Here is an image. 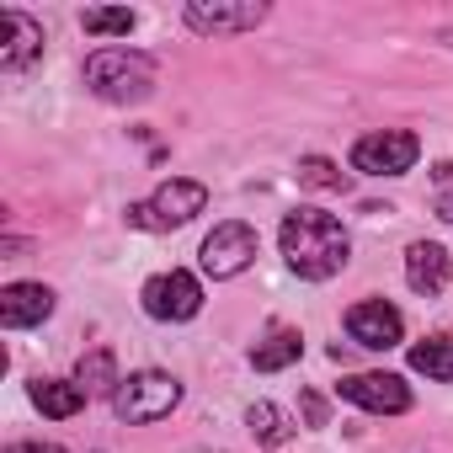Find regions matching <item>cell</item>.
Instances as JSON below:
<instances>
[{"label": "cell", "mask_w": 453, "mask_h": 453, "mask_svg": "<svg viewBox=\"0 0 453 453\" xmlns=\"http://www.w3.org/2000/svg\"><path fill=\"white\" fill-rule=\"evenodd\" d=\"M246 426H251L257 442H267V448H283V442L294 437V421H288L278 405H267V400H257V405L246 411Z\"/></svg>", "instance_id": "cell-18"}, {"label": "cell", "mask_w": 453, "mask_h": 453, "mask_svg": "<svg viewBox=\"0 0 453 453\" xmlns=\"http://www.w3.org/2000/svg\"><path fill=\"white\" fill-rule=\"evenodd\" d=\"M203 208H208V187L176 176V181H165L155 197L134 203V208H128V224H139V230H155V235H160V230H176V224L197 219Z\"/></svg>", "instance_id": "cell-3"}, {"label": "cell", "mask_w": 453, "mask_h": 453, "mask_svg": "<svg viewBox=\"0 0 453 453\" xmlns=\"http://www.w3.org/2000/svg\"><path fill=\"white\" fill-rule=\"evenodd\" d=\"M278 246H283V262L310 283L336 278L347 267V257H352V241L342 230V219L326 213V208H294L283 219V230H278Z\"/></svg>", "instance_id": "cell-1"}, {"label": "cell", "mask_w": 453, "mask_h": 453, "mask_svg": "<svg viewBox=\"0 0 453 453\" xmlns=\"http://www.w3.org/2000/svg\"><path fill=\"white\" fill-rule=\"evenodd\" d=\"M176 400H181V384H176L171 373H160V368H144V373H128V379L118 384L112 411H118L123 421L144 426V421L171 416V411H176Z\"/></svg>", "instance_id": "cell-4"}, {"label": "cell", "mask_w": 453, "mask_h": 453, "mask_svg": "<svg viewBox=\"0 0 453 453\" xmlns=\"http://www.w3.org/2000/svg\"><path fill=\"white\" fill-rule=\"evenodd\" d=\"M421 155V139L405 134V128H384V134H363L352 144V165L368 171V176H405Z\"/></svg>", "instance_id": "cell-6"}, {"label": "cell", "mask_w": 453, "mask_h": 453, "mask_svg": "<svg viewBox=\"0 0 453 453\" xmlns=\"http://www.w3.org/2000/svg\"><path fill=\"white\" fill-rule=\"evenodd\" d=\"M411 368L437 379V384H453V336H426L411 347Z\"/></svg>", "instance_id": "cell-16"}, {"label": "cell", "mask_w": 453, "mask_h": 453, "mask_svg": "<svg viewBox=\"0 0 453 453\" xmlns=\"http://www.w3.org/2000/svg\"><path fill=\"white\" fill-rule=\"evenodd\" d=\"M75 384L86 389V395H118V363H112V352L107 347H96V352H86L81 357V368H75Z\"/></svg>", "instance_id": "cell-17"}, {"label": "cell", "mask_w": 453, "mask_h": 453, "mask_svg": "<svg viewBox=\"0 0 453 453\" xmlns=\"http://www.w3.org/2000/svg\"><path fill=\"white\" fill-rule=\"evenodd\" d=\"M299 181H304V187H315V192H336L347 176H342L326 155H310V160H299Z\"/></svg>", "instance_id": "cell-20"}, {"label": "cell", "mask_w": 453, "mask_h": 453, "mask_svg": "<svg viewBox=\"0 0 453 453\" xmlns=\"http://www.w3.org/2000/svg\"><path fill=\"white\" fill-rule=\"evenodd\" d=\"M347 331H352L357 347H368V352H389V347H400L405 320H400L395 304H384V299H363V304L347 310Z\"/></svg>", "instance_id": "cell-9"}, {"label": "cell", "mask_w": 453, "mask_h": 453, "mask_svg": "<svg viewBox=\"0 0 453 453\" xmlns=\"http://www.w3.org/2000/svg\"><path fill=\"white\" fill-rule=\"evenodd\" d=\"M187 22L197 27V33H251L257 22H267V6H251V0H246V6H219V0H213V6H208V0H192V6H187Z\"/></svg>", "instance_id": "cell-11"}, {"label": "cell", "mask_w": 453, "mask_h": 453, "mask_svg": "<svg viewBox=\"0 0 453 453\" xmlns=\"http://www.w3.org/2000/svg\"><path fill=\"white\" fill-rule=\"evenodd\" d=\"M86 86L102 102H144L155 91V65L134 49H102L86 59Z\"/></svg>", "instance_id": "cell-2"}, {"label": "cell", "mask_w": 453, "mask_h": 453, "mask_svg": "<svg viewBox=\"0 0 453 453\" xmlns=\"http://www.w3.org/2000/svg\"><path fill=\"white\" fill-rule=\"evenodd\" d=\"M139 299H144V315H155V320H192L203 310V288L192 273H160L144 283Z\"/></svg>", "instance_id": "cell-7"}, {"label": "cell", "mask_w": 453, "mask_h": 453, "mask_svg": "<svg viewBox=\"0 0 453 453\" xmlns=\"http://www.w3.org/2000/svg\"><path fill=\"white\" fill-rule=\"evenodd\" d=\"M49 315H54V288H43V283H12L6 294H0V320H6L12 331L43 326Z\"/></svg>", "instance_id": "cell-12"}, {"label": "cell", "mask_w": 453, "mask_h": 453, "mask_svg": "<svg viewBox=\"0 0 453 453\" xmlns=\"http://www.w3.org/2000/svg\"><path fill=\"white\" fill-rule=\"evenodd\" d=\"M134 22H139L134 12H107V6H96V12H86V17H81V27H86L91 38H118V33L128 38V33H134Z\"/></svg>", "instance_id": "cell-19"}, {"label": "cell", "mask_w": 453, "mask_h": 453, "mask_svg": "<svg viewBox=\"0 0 453 453\" xmlns=\"http://www.w3.org/2000/svg\"><path fill=\"white\" fill-rule=\"evenodd\" d=\"M6 453H59L54 442H17V448H6Z\"/></svg>", "instance_id": "cell-22"}, {"label": "cell", "mask_w": 453, "mask_h": 453, "mask_svg": "<svg viewBox=\"0 0 453 453\" xmlns=\"http://www.w3.org/2000/svg\"><path fill=\"white\" fill-rule=\"evenodd\" d=\"M43 54V27L22 12H0V70H27Z\"/></svg>", "instance_id": "cell-10"}, {"label": "cell", "mask_w": 453, "mask_h": 453, "mask_svg": "<svg viewBox=\"0 0 453 453\" xmlns=\"http://www.w3.org/2000/svg\"><path fill=\"white\" fill-rule=\"evenodd\" d=\"M437 219H453V192H442V197H437Z\"/></svg>", "instance_id": "cell-23"}, {"label": "cell", "mask_w": 453, "mask_h": 453, "mask_svg": "<svg viewBox=\"0 0 453 453\" xmlns=\"http://www.w3.org/2000/svg\"><path fill=\"white\" fill-rule=\"evenodd\" d=\"M197 262H203L208 278H235V273H246L257 262V230H251V224H241V219L213 224V235L203 241Z\"/></svg>", "instance_id": "cell-5"}, {"label": "cell", "mask_w": 453, "mask_h": 453, "mask_svg": "<svg viewBox=\"0 0 453 453\" xmlns=\"http://www.w3.org/2000/svg\"><path fill=\"white\" fill-rule=\"evenodd\" d=\"M299 357H304V336L288 331V326L251 347V368H257V373H278V368H288V363H299Z\"/></svg>", "instance_id": "cell-15"}, {"label": "cell", "mask_w": 453, "mask_h": 453, "mask_svg": "<svg viewBox=\"0 0 453 453\" xmlns=\"http://www.w3.org/2000/svg\"><path fill=\"white\" fill-rule=\"evenodd\" d=\"M448 267H453V257L442 251V246H432V241H416L411 251H405V283L416 288V294H442L448 288Z\"/></svg>", "instance_id": "cell-13"}, {"label": "cell", "mask_w": 453, "mask_h": 453, "mask_svg": "<svg viewBox=\"0 0 453 453\" xmlns=\"http://www.w3.org/2000/svg\"><path fill=\"white\" fill-rule=\"evenodd\" d=\"M336 395L352 400V405H363V411H373V416H400V411H411V389H405L400 373H352V379L336 384Z\"/></svg>", "instance_id": "cell-8"}, {"label": "cell", "mask_w": 453, "mask_h": 453, "mask_svg": "<svg viewBox=\"0 0 453 453\" xmlns=\"http://www.w3.org/2000/svg\"><path fill=\"white\" fill-rule=\"evenodd\" d=\"M86 400H91V395H86L75 379H33V405H38L43 416H54V421H70Z\"/></svg>", "instance_id": "cell-14"}, {"label": "cell", "mask_w": 453, "mask_h": 453, "mask_svg": "<svg viewBox=\"0 0 453 453\" xmlns=\"http://www.w3.org/2000/svg\"><path fill=\"white\" fill-rule=\"evenodd\" d=\"M304 416H310V421H315V426H320V421H326V405H320V400H315V395H304Z\"/></svg>", "instance_id": "cell-21"}]
</instances>
